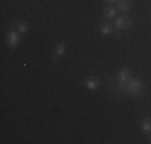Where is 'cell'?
Segmentation results:
<instances>
[{"label": "cell", "instance_id": "277c9868", "mask_svg": "<svg viewBox=\"0 0 151 144\" xmlns=\"http://www.w3.org/2000/svg\"><path fill=\"white\" fill-rule=\"evenodd\" d=\"M129 78H130V69H129V67H122L119 71V74H117V83L121 86H124L127 83Z\"/></svg>", "mask_w": 151, "mask_h": 144}, {"label": "cell", "instance_id": "30bf717a", "mask_svg": "<svg viewBox=\"0 0 151 144\" xmlns=\"http://www.w3.org/2000/svg\"><path fill=\"white\" fill-rule=\"evenodd\" d=\"M64 53H66V45L64 43H58L55 48V55L58 58H61V56H64Z\"/></svg>", "mask_w": 151, "mask_h": 144}, {"label": "cell", "instance_id": "52a82bcc", "mask_svg": "<svg viewBox=\"0 0 151 144\" xmlns=\"http://www.w3.org/2000/svg\"><path fill=\"white\" fill-rule=\"evenodd\" d=\"M85 86H87V90H92L93 91V90H96L100 86V82L96 80L95 77H88L87 80H85Z\"/></svg>", "mask_w": 151, "mask_h": 144}, {"label": "cell", "instance_id": "7a4b0ae2", "mask_svg": "<svg viewBox=\"0 0 151 144\" xmlns=\"http://www.w3.org/2000/svg\"><path fill=\"white\" fill-rule=\"evenodd\" d=\"M132 26V21L129 16H117L116 19H114V27L117 29V31H124V29H129Z\"/></svg>", "mask_w": 151, "mask_h": 144}, {"label": "cell", "instance_id": "3957f363", "mask_svg": "<svg viewBox=\"0 0 151 144\" xmlns=\"http://www.w3.org/2000/svg\"><path fill=\"white\" fill-rule=\"evenodd\" d=\"M6 45H8L10 48H15V46L19 45V34L15 31H10L8 34H6Z\"/></svg>", "mask_w": 151, "mask_h": 144}, {"label": "cell", "instance_id": "7c38bea8", "mask_svg": "<svg viewBox=\"0 0 151 144\" xmlns=\"http://www.w3.org/2000/svg\"><path fill=\"white\" fill-rule=\"evenodd\" d=\"M105 2H106V3H116L117 0H105Z\"/></svg>", "mask_w": 151, "mask_h": 144}, {"label": "cell", "instance_id": "9c48e42d", "mask_svg": "<svg viewBox=\"0 0 151 144\" xmlns=\"http://www.w3.org/2000/svg\"><path fill=\"white\" fill-rule=\"evenodd\" d=\"M142 130L146 133V135H150L151 133V118H148V117H145L142 120Z\"/></svg>", "mask_w": 151, "mask_h": 144}, {"label": "cell", "instance_id": "8fae6325", "mask_svg": "<svg viewBox=\"0 0 151 144\" xmlns=\"http://www.w3.org/2000/svg\"><path fill=\"white\" fill-rule=\"evenodd\" d=\"M18 31L23 32V34H24V32H27V31H29V24L24 23V21H19V23H18Z\"/></svg>", "mask_w": 151, "mask_h": 144}, {"label": "cell", "instance_id": "8992f818", "mask_svg": "<svg viewBox=\"0 0 151 144\" xmlns=\"http://www.w3.org/2000/svg\"><path fill=\"white\" fill-rule=\"evenodd\" d=\"M114 29H116V27H114L113 24H109V23H103V24H100V32H101V34H105V35L113 34Z\"/></svg>", "mask_w": 151, "mask_h": 144}, {"label": "cell", "instance_id": "6da1fadb", "mask_svg": "<svg viewBox=\"0 0 151 144\" xmlns=\"http://www.w3.org/2000/svg\"><path fill=\"white\" fill-rule=\"evenodd\" d=\"M125 88H127L129 93H132V95H140V93L143 91V83L140 78H129L127 83H125Z\"/></svg>", "mask_w": 151, "mask_h": 144}, {"label": "cell", "instance_id": "5b68a950", "mask_svg": "<svg viewBox=\"0 0 151 144\" xmlns=\"http://www.w3.org/2000/svg\"><path fill=\"white\" fill-rule=\"evenodd\" d=\"M132 6V2L130 0H117L116 2V8L117 11H122V13H127Z\"/></svg>", "mask_w": 151, "mask_h": 144}, {"label": "cell", "instance_id": "ba28073f", "mask_svg": "<svg viewBox=\"0 0 151 144\" xmlns=\"http://www.w3.org/2000/svg\"><path fill=\"white\" fill-rule=\"evenodd\" d=\"M116 14H117V8L116 6H108V8L105 10V18L106 19H114L116 18Z\"/></svg>", "mask_w": 151, "mask_h": 144}]
</instances>
